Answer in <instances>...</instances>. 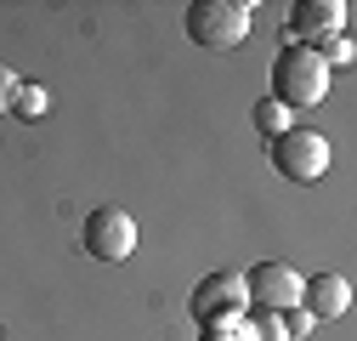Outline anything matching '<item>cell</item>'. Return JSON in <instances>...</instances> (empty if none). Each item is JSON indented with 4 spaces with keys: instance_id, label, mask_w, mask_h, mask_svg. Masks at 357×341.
<instances>
[{
    "instance_id": "6da1fadb",
    "label": "cell",
    "mask_w": 357,
    "mask_h": 341,
    "mask_svg": "<svg viewBox=\"0 0 357 341\" xmlns=\"http://www.w3.org/2000/svg\"><path fill=\"white\" fill-rule=\"evenodd\" d=\"M329 68H324V57L312 52V46H284L278 57H273V103L278 108H318L324 97H329Z\"/></svg>"
},
{
    "instance_id": "7a4b0ae2",
    "label": "cell",
    "mask_w": 357,
    "mask_h": 341,
    "mask_svg": "<svg viewBox=\"0 0 357 341\" xmlns=\"http://www.w3.org/2000/svg\"><path fill=\"white\" fill-rule=\"evenodd\" d=\"M250 12H255L250 0H193L182 29L199 52H233V46L250 40V23H255Z\"/></svg>"
},
{
    "instance_id": "3957f363",
    "label": "cell",
    "mask_w": 357,
    "mask_h": 341,
    "mask_svg": "<svg viewBox=\"0 0 357 341\" xmlns=\"http://www.w3.org/2000/svg\"><path fill=\"white\" fill-rule=\"evenodd\" d=\"M250 307V296H244V273H210L193 284L188 296V313L193 324H221V319H244Z\"/></svg>"
},
{
    "instance_id": "277c9868",
    "label": "cell",
    "mask_w": 357,
    "mask_h": 341,
    "mask_svg": "<svg viewBox=\"0 0 357 341\" xmlns=\"http://www.w3.org/2000/svg\"><path fill=\"white\" fill-rule=\"evenodd\" d=\"M273 165H278V177L289 182H324V170H329V143L318 131H289L273 143Z\"/></svg>"
},
{
    "instance_id": "5b68a950",
    "label": "cell",
    "mask_w": 357,
    "mask_h": 341,
    "mask_svg": "<svg viewBox=\"0 0 357 341\" xmlns=\"http://www.w3.org/2000/svg\"><path fill=\"white\" fill-rule=\"evenodd\" d=\"M244 296L255 313H289L301 307V273L289 262H255L244 273Z\"/></svg>"
},
{
    "instance_id": "8992f818",
    "label": "cell",
    "mask_w": 357,
    "mask_h": 341,
    "mask_svg": "<svg viewBox=\"0 0 357 341\" xmlns=\"http://www.w3.org/2000/svg\"><path fill=\"white\" fill-rule=\"evenodd\" d=\"M346 23H351V6L346 0H295L289 6V46H312L318 52L324 40H335V34H346Z\"/></svg>"
},
{
    "instance_id": "52a82bcc",
    "label": "cell",
    "mask_w": 357,
    "mask_h": 341,
    "mask_svg": "<svg viewBox=\"0 0 357 341\" xmlns=\"http://www.w3.org/2000/svg\"><path fill=\"white\" fill-rule=\"evenodd\" d=\"M85 250L97 256V262H125L130 250H137V222H130V210H119V205H102V210H91L85 217Z\"/></svg>"
},
{
    "instance_id": "ba28073f",
    "label": "cell",
    "mask_w": 357,
    "mask_h": 341,
    "mask_svg": "<svg viewBox=\"0 0 357 341\" xmlns=\"http://www.w3.org/2000/svg\"><path fill=\"white\" fill-rule=\"evenodd\" d=\"M351 307V279L346 273H318V279H301V313L312 319H340Z\"/></svg>"
},
{
    "instance_id": "9c48e42d",
    "label": "cell",
    "mask_w": 357,
    "mask_h": 341,
    "mask_svg": "<svg viewBox=\"0 0 357 341\" xmlns=\"http://www.w3.org/2000/svg\"><path fill=\"white\" fill-rule=\"evenodd\" d=\"M250 119H255V131H261L266 143H278V137L289 131V108H278L273 97H261V103L250 108Z\"/></svg>"
},
{
    "instance_id": "30bf717a",
    "label": "cell",
    "mask_w": 357,
    "mask_h": 341,
    "mask_svg": "<svg viewBox=\"0 0 357 341\" xmlns=\"http://www.w3.org/2000/svg\"><path fill=\"white\" fill-rule=\"evenodd\" d=\"M12 114L17 119H46L52 114V92H46V85H23L17 103H12Z\"/></svg>"
},
{
    "instance_id": "8fae6325",
    "label": "cell",
    "mask_w": 357,
    "mask_h": 341,
    "mask_svg": "<svg viewBox=\"0 0 357 341\" xmlns=\"http://www.w3.org/2000/svg\"><path fill=\"white\" fill-rule=\"evenodd\" d=\"M204 341H261L250 319H221V324H204Z\"/></svg>"
},
{
    "instance_id": "7c38bea8",
    "label": "cell",
    "mask_w": 357,
    "mask_h": 341,
    "mask_svg": "<svg viewBox=\"0 0 357 341\" xmlns=\"http://www.w3.org/2000/svg\"><path fill=\"white\" fill-rule=\"evenodd\" d=\"M250 324H255V335H261V341H289V330H284V313H255Z\"/></svg>"
},
{
    "instance_id": "4fadbf2b",
    "label": "cell",
    "mask_w": 357,
    "mask_h": 341,
    "mask_svg": "<svg viewBox=\"0 0 357 341\" xmlns=\"http://www.w3.org/2000/svg\"><path fill=\"white\" fill-rule=\"evenodd\" d=\"M17 92H23V80L0 63V114H12V103H17Z\"/></svg>"
},
{
    "instance_id": "5bb4252c",
    "label": "cell",
    "mask_w": 357,
    "mask_h": 341,
    "mask_svg": "<svg viewBox=\"0 0 357 341\" xmlns=\"http://www.w3.org/2000/svg\"><path fill=\"white\" fill-rule=\"evenodd\" d=\"M284 330H289V341H295V335H312V330H318V319L301 313V307H289V313H284Z\"/></svg>"
}]
</instances>
